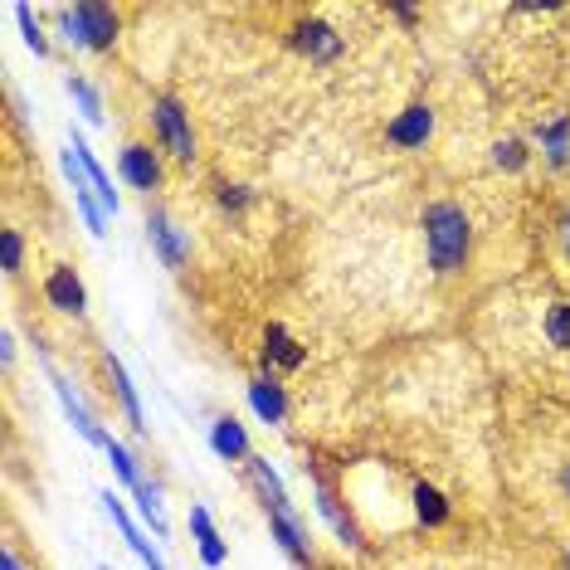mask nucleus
<instances>
[{"mask_svg": "<svg viewBox=\"0 0 570 570\" xmlns=\"http://www.w3.org/2000/svg\"><path fill=\"white\" fill-rule=\"evenodd\" d=\"M425 230V264L434 278H458L474 264V220L458 201H429L419 210Z\"/></svg>", "mask_w": 570, "mask_h": 570, "instance_id": "1", "label": "nucleus"}, {"mask_svg": "<svg viewBox=\"0 0 570 570\" xmlns=\"http://www.w3.org/2000/svg\"><path fill=\"white\" fill-rule=\"evenodd\" d=\"M59 34L73 49H89V54H108L122 40V10L98 6V0H83V6H59L54 10Z\"/></svg>", "mask_w": 570, "mask_h": 570, "instance_id": "2", "label": "nucleus"}, {"mask_svg": "<svg viewBox=\"0 0 570 570\" xmlns=\"http://www.w3.org/2000/svg\"><path fill=\"white\" fill-rule=\"evenodd\" d=\"M152 132H156L161 152L176 156L181 166H191L195 161V128H191V113H185L181 98H171V93L152 98Z\"/></svg>", "mask_w": 570, "mask_h": 570, "instance_id": "3", "label": "nucleus"}, {"mask_svg": "<svg viewBox=\"0 0 570 570\" xmlns=\"http://www.w3.org/2000/svg\"><path fill=\"white\" fill-rule=\"evenodd\" d=\"M313 502H317V517L332 527V537H337L346 551H366V527H362V517H356L352 502H346L337 488H327V482H322L317 474H313Z\"/></svg>", "mask_w": 570, "mask_h": 570, "instance_id": "4", "label": "nucleus"}, {"mask_svg": "<svg viewBox=\"0 0 570 570\" xmlns=\"http://www.w3.org/2000/svg\"><path fill=\"white\" fill-rule=\"evenodd\" d=\"M146 240H152L156 258L171 268V274H181V268L191 264V234H185V230H181L176 220H171L161 205L146 210Z\"/></svg>", "mask_w": 570, "mask_h": 570, "instance_id": "5", "label": "nucleus"}, {"mask_svg": "<svg viewBox=\"0 0 570 570\" xmlns=\"http://www.w3.org/2000/svg\"><path fill=\"white\" fill-rule=\"evenodd\" d=\"M288 40H293V49L307 59V64H337V59L346 54V40L332 30L327 20H297L288 30Z\"/></svg>", "mask_w": 570, "mask_h": 570, "instance_id": "6", "label": "nucleus"}, {"mask_svg": "<svg viewBox=\"0 0 570 570\" xmlns=\"http://www.w3.org/2000/svg\"><path fill=\"white\" fill-rule=\"evenodd\" d=\"M118 171H122V181L142 195L161 191V181H166V166H161V152H152V142H122Z\"/></svg>", "mask_w": 570, "mask_h": 570, "instance_id": "7", "label": "nucleus"}, {"mask_svg": "<svg viewBox=\"0 0 570 570\" xmlns=\"http://www.w3.org/2000/svg\"><path fill=\"white\" fill-rule=\"evenodd\" d=\"M44 303L54 307L59 317H83V307H89V288H83V278H79V268H69V264H54L44 274Z\"/></svg>", "mask_w": 570, "mask_h": 570, "instance_id": "8", "label": "nucleus"}, {"mask_svg": "<svg viewBox=\"0 0 570 570\" xmlns=\"http://www.w3.org/2000/svg\"><path fill=\"white\" fill-rule=\"evenodd\" d=\"M429 138H434V108L429 103H410L386 122V146H395V152H419Z\"/></svg>", "mask_w": 570, "mask_h": 570, "instance_id": "9", "label": "nucleus"}, {"mask_svg": "<svg viewBox=\"0 0 570 570\" xmlns=\"http://www.w3.org/2000/svg\"><path fill=\"white\" fill-rule=\"evenodd\" d=\"M49 386H54V400H59V405H64L69 425H73V429H79V439H83V444H89V449H108V444H113V434H108V429H103V425H98V419H93L89 410H83V400H79V395H73V386H69V380H64V376H59V370H54V366H49Z\"/></svg>", "mask_w": 570, "mask_h": 570, "instance_id": "10", "label": "nucleus"}, {"mask_svg": "<svg viewBox=\"0 0 570 570\" xmlns=\"http://www.w3.org/2000/svg\"><path fill=\"white\" fill-rule=\"evenodd\" d=\"M268 537L283 547L293 566H313V537H307V522L297 517V507H283V512H268Z\"/></svg>", "mask_w": 570, "mask_h": 570, "instance_id": "11", "label": "nucleus"}, {"mask_svg": "<svg viewBox=\"0 0 570 570\" xmlns=\"http://www.w3.org/2000/svg\"><path fill=\"white\" fill-rule=\"evenodd\" d=\"M449 517H454L449 492H439L429 478H410V522L419 531H439L449 527Z\"/></svg>", "mask_w": 570, "mask_h": 570, "instance_id": "12", "label": "nucleus"}, {"mask_svg": "<svg viewBox=\"0 0 570 570\" xmlns=\"http://www.w3.org/2000/svg\"><path fill=\"white\" fill-rule=\"evenodd\" d=\"M103 376H108V386H113V400H118V410L122 419L132 425V434H146V415H142V395L138 386H132V376H128V366L118 362L113 352H103Z\"/></svg>", "mask_w": 570, "mask_h": 570, "instance_id": "13", "label": "nucleus"}, {"mask_svg": "<svg viewBox=\"0 0 570 570\" xmlns=\"http://www.w3.org/2000/svg\"><path fill=\"white\" fill-rule=\"evenodd\" d=\"M250 405L254 415L264 419V425H288V390H283V380L274 376V370H258V376H250Z\"/></svg>", "mask_w": 570, "mask_h": 570, "instance_id": "14", "label": "nucleus"}, {"mask_svg": "<svg viewBox=\"0 0 570 570\" xmlns=\"http://www.w3.org/2000/svg\"><path fill=\"white\" fill-rule=\"evenodd\" d=\"M210 454L225 458V464H250V458H254L250 429H244L234 415H215V419H210Z\"/></svg>", "mask_w": 570, "mask_h": 570, "instance_id": "15", "label": "nucleus"}, {"mask_svg": "<svg viewBox=\"0 0 570 570\" xmlns=\"http://www.w3.org/2000/svg\"><path fill=\"white\" fill-rule=\"evenodd\" d=\"M297 366H307V346L293 337L283 322H268L264 327V370H297Z\"/></svg>", "mask_w": 570, "mask_h": 570, "instance_id": "16", "label": "nucleus"}, {"mask_svg": "<svg viewBox=\"0 0 570 570\" xmlns=\"http://www.w3.org/2000/svg\"><path fill=\"white\" fill-rule=\"evenodd\" d=\"M103 507H108V517H113V527L122 531V541H128V551L138 556V561H142L146 570H171L166 561H161V551H156L152 541H146L142 531H138V522H132V517H128V507H122L118 492H103Z\"/></svg>", "mask_w": 570, "mask_h": 570, "instance_id": "17", "label": "nucleus"}, {"mask_svg": "<svg viewBox=\"0 0 570 570\" xmlns=\"http://www.w3.org/2000/svg\"><path fill=\"white\" fill-rule=\"evenodd\" d=\"M191 537H195V551H201V566L220 570V566L230 561V547H225V537H220L215 517H210L205 507H191Z\"/></svg>", "mask_w": 570, "mask_h": 570, "instance_id": "18", "label": "nucleus"}, {"mask_svg": "<svg viewBox=\"0 0 570 570\" xmlns=\"http://www.w3.org/2000/svg\"><path fill=\"white\" fill-rule=\"evenodd\" d=\"M537 146H541V156H547L551 171H566L570 166V113L537 122Z\"/></svg>", "mask_w": 570, "mask_h": 570, "instance_id": "19", "label": "nucleus"}, {"mask_svg": "<svg viewBox=\"0 0 570 570\" xmlns=\"http://www.w3.org/2000/svg\"><path fill=\"white\" fill-rule=\"evenodd\" d=\"M69 146H73V156L83 161V171H89V181H93V191H98V201H103V210H108V215H118L122 201H118V191H113V176L103 171V161L89 152V142H83L79 132H73V142H69Z\"/></svg>", "mask_w": 570, "mask_h": 570, "instance_id": "20", "label": "nucleus"}, {"mask_svg": "<svg viewBox=\"0 0 570 570\" xmlns=\"http://www.w3.org/2000/svg\"><path fill=\"white\" fill-rule=\"evenodd\" d=\"M541 337L556 352H570V297H556L547 313H541Z\"/></svg>", "mask_w": 570, "mask_h": 570, "instance_id": "21", "label": "nucleus"}, {"mask_svg": "<svg viewBox=\"0 0 570 570\" xmlns=\"http://www.w3.org/2000/svg\"><path fill=\"white\" fill-rule=\"evenodd\" d=\"M108 464H113V478L122 482V488H128V492H138L142 488V482H146V474H142V464H138V458H132V449H128V444H122V439H113V444H108Z\"/></svg>", "mask_w": 570, "mask_h": 570, "instance_id": "22", "label": "nucleus"}, {"mask_svg": "<svg viewBox=\"0 0 570 570\" xmlns=\"http://www.w3.org/2000/svg\"><path fill=\"white\" fill-rule=\"evenodd\" d=\"M132 498H138V512H142V522L152 527L161 541H166V537H171V522H166V512H161V482H152V478H146L142 488L132 492Z\"/></svg>", "mask_w": 570, "mask_h": 570, "instance_id": "23", "label": "nucleus"}, {"mask_svg": "<svg viewBox=\"0 0 570 570\" xmlns=\"http://www.w3.org/2000/svg\"><path fill=\"white\" fill-rule=\"evenodd\" d=\"M492 166L507 171V176H522V171L531 166V146L522 138H498L492 142Z\"/></svg>", "mask_w": 570, "mask_h": 570, "instance_id": "24", "label": "nucleus"}, {"mask_svg": "<svg viewBox=\"0 0 570 570\" xmlns=\"http://www.w3.org/2000/svg\"><path fill=\"white\" fill-rule=\"evenodd\" d=\"M69 98L79 103V113L93 122V128H103V93L93 89L89 79H79V73H69Z\"/></svg>", "mask_w": 570, "mask_h": 570, "instance_id": "25", "label": "nucleus"}, {"mask_svg": "<svg viewBox=\"0 0 570 570\" xmlns=\"http://www.w3.org/2000/svg\"><path fill=\"white\" fill-rule=\"evenodd\" d=\"M215 205L225 210V215L240 220L244 210L254 205V191H250V185H240V181H215Z\"/></svg>", "mask_w": 570, "mask_h": 570, "instance_id": "26", "label": "nucleus"}, {"mask_svg": "<svg viewBox=\"0 0 570 570\" xmlns=\"http://www.w3.org/2000/svg\"><path fill=\"white\" fill-rule=\"evenodd\" d=\"M16 24H20L24 44L34 49V59H49V34H44V24H40V16H34L30 6H16Z\"/></svg>", "mask_w": 570, "mask_h": 570, "instance_id": "27", "label": "nucleus"}, {"mask_svg": "<svg viewBox=\"0 0 570 570\" xmlns=\"http://www.w3.org/2000/svg\"><path fill=\"white\" fill-rule=\"evenodd\" d=\"M0 268H6V278H20V268H24V234L20 230H0Z\"/></svg>", "mask_w": 570, "mask_h": 570, "instance_id": "28", "label": "nucleus"}, {"mask_svg": "<svg viewBox=\"0 0 570 570\" xmlns=\"http://www.w3.org/2000/svg\"><path fill=\"white\" fill-rule=\"evenodd\" d=\"M73 205H79V215H83V225H89V234H108V210H103V201H98L93 191H73Z\"/></svg>", "mask_w": 570, "mask_h": 570, "instance_id": "29", "label": "nucleus"}, {"mask_svg": "<svg viewBox=\"0 0 570 570\" xmlns=\"http://www.w3.org/2000/svg\"><path fill=\"white\" fill-rule=\"evenodd\" d=\"M556 234H561V250H566V258H570V205L556 215Z\"/></svg>", "mask_w": 570, "mask_h": 570, "instance_id": "30", "label": "nucleus"}, {"mask_svg": "<svg viewBox=\"0 0 570 570\" xmlns=\"http://www.w3.org/2000/svg\"><path fill=\"white\" fill-rule=\"evenodd\" d=\"M0 366H16V337H10V332H6V337H0Z\"/></svg>", "mask_w": 570, "mask_h": 570, "instance_id": "31", "label": "nucleus"}, {"mask_svg": "<svg viewBox=\"0 0 570 570\" xmlns=\"http://www.w3.org/2000/svg\"><path fill=\"white\" fill-rule=\"evenodd\" d=\"M390 16L400 20V24H415V20H419V10H415V6H390Z\"/></svg>", "mask_w": 570, "mask_h": 570, "instance_id": "32", "label": "nucleus"}, {"mask_svg": "<svg viewBox=\"0 0 570 570\" xmlns=\"http://www.w3.org/2000/svg\"><path fill=\"white\" fill-rule=\"evenodd\" d=\"M556 488H561V498H570V458L556 468Z\"/></svg>", "mask_w": 570, "mask_h": 570, "instance_id": "33", "label": "nucleus"}, {"mask_svg": "<svg viewBox=\"0 0 570 570\" xmlns=\"http://www.w3.org/2000/svg\"><path fill=\"white\" fill-rule=\"evenodd\" d=\"M0 566H6V570H24V561H20V556L10 551V547H6V556H0Z\"/></svg>", "mask_w": 570, "mask_h": 570, "instance_id": "34", "label": "nucleus"}, {"mask_svg": "<svg viewBox=\"0 0 570 570\" xmlns=\"http://www.w3.org/2000/svg\"><path fill=\"white\" fill-rule=\"evenodd\" d=\"M566 570H570V551H566Z\"/></svg>", "mask_w": 570, "mask_h": 570, "instance_id": "35", "label": "nucleus"}, {"mask_svg": "<svg viewBox=\"0 0 570 570\" xmlns=\"http://www.w3.org/2000/svg\"><path fill=\"white\" fill-rule=\"evenodd\" d=\"M434 570H444V566H434Z\"/></svg>", "mask_w": 570, "mask_h": 570, "instance_id": "36", "label": "nucleus"}]
</instances>
